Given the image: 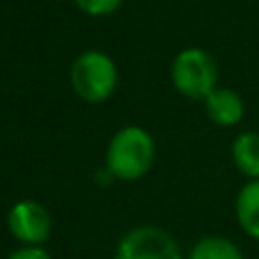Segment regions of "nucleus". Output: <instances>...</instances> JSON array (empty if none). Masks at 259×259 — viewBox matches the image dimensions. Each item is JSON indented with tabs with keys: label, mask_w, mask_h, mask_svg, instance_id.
<instances>
[{
	"label": "nucleus",
	"mask_w": 259,
	"mask_h": 259,
	"mask_svg": "<svg viewBox=\"0 0 259 259\" xmlns=\"http://www.w3.org/2000/svg\"><path fill=\"white\" fill-rule=\"evenodd\" d=\"M155 161V141L139 125H127L112 137L105 157V168L116 180H139L150 170Z\"/></svg>",
	"instance_id": "obj_1"
},
{
	"label": "nucleus",
	"mask_w": 259,
	"mask_h": 259,
	"mask_svg": "<svg viewBox=\"0 0 259 259\" xmlns=\"http://www.w3.org/2000/svg\"><path fill=\"white\" fill-rule=\"evenodd\" d=\"M116 82V64L100 50H87L71 66L73 91L87 103H105L114 94Z\"/></svg>",
	"instance_id": "obj_2"
},
{
	"label": "nucleus",
	"mask_w": 259,
	"mask_h": 259,
	"mask_svg": "<svg viewBox=\"0 0 259 259\" xmlns=\"http://www.w3.org/2000/svg\"><path fill=\"white\" fill-rule=\"evenodd\" d=\"M170 80L173 87L191 100H205L216 89L219 68L207 50L202 48H184L175 55L170 64Z\"/></svg>",
	"instance_id": "obj_3"
},
{
	"label": "nucleus",
	"mask_w": 259,
	"mask_h": 259,
	"mask_svg": "<svg viewBox=\"0 0 259 259\" xmlns=\"http://www.w3.org/2000/svg\"><path fill=\"white\" fill-rule=\"evenodd\" d=\"M114 259H182V252L166 230L143 225L134 228L118 241Z\"/></svg>",
	"instance_id": "obj_4"
},
{
	"label": "nucleus",
	"mask_w": 259,
	"mask_h": 259,
	"mask_svg": "<svg viewBox=\"0 0 259 259\" xmlns=\"http://www.w3.org/2000/svg\"><path fill=\"white\" fill-rule=\"evenodd\" d=\"M9 232L23 246H44L53 232V216L41 202L18 200L7 214Z\"/></svg>",
	"instance_id": "obj_5"
},
{
	"label": "nucleus",
	"mask_w": 259,
	"mask_h": 259,
	"mask_svg": "<svg viewBox=\"0 0 259 259\" xmlns=\"http://www.w3.org/2000/svg\"><path fill=\"white\" fill-rule=\"evenodd\" d=\"M205 112L211 123L221 127H232L243 118V100L234 89L216 87L205 98Z\"/></svg>",
	"instance_id": "obj_6"
},
{
	"label": "nucleus",
	"mask_w": 259,
	"mask_h": 259,
	"mask_svg": "<svg viewBox=\"0 0 259 259\" xmlns=\"http://www.w3.org/2000/svg\"><path fill=\"white\" fill-rule=\"evenodd\" d=\"M234 211L243 232L259 241V180H250L241 187L234 202Z\"/></svg>",
	"instance_id": "obj_7"
},
{
	"label": "nucleus",
	"mask_w": 259,
	"mask_h": 259,
	"mask_svg": "<svg viewBox=\"0 0 259 259\" xmlns=\"http://www.w3.org/2000/svg\"><path fill=\"white\" fill-rule=\"evenodd\" d=\"M232 161L250 180H259V132H241L232 143Z\"/></svg>",
	"instance_id": "obj_8"
},
{
	"label": "nucleus",
	"mask_w": 259,
	"mask_h": 259,
	"mask_svg": "<svg viewBox=\"0 0 259 259\" xmlns=\"http://www.w3.org/2000/svg\"><path fill=\"white\" fill-rule=\"evenodd\" d=\"M187 259H243L237 243L225 237H202Z\"/></svg>",
	"instance_id": "obj_9"
},
{
	"label": "nucleus",
	"mask_w": 259,
	"mask_h": 259,
	"mask_svg": "<svg viewBox=\"0 0 259 259\" xmlns=\"http://www.w3.org/2000/svg\"><path fill=\"white\" fill-rule=\"evenodd\" d=\"M123 0H75V5L89 16H107L121 7Z\"/></svg>",
	"instance_id": "obj_10"
},
{
	"label": "nucleus",
	"mask_w": 259,
	"mask_h": 259,
	"mask_svg": "<svg viewBox=\"0 0 259 259\" xmlns=\"http://www.w3.org/2000/svg\"><path fill=\"white\" fill-rule=\"evenodd\" d=\"M7 259H53V257L41 246H23V248H18V250H14Z\"/></svg>",
	"instance_id": "obj_11"
}]
</instances>
